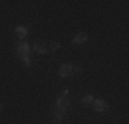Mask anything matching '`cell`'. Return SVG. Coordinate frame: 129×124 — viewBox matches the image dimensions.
Returning <instances> with one entry per match:
<instances>
[{
  "instance_id": "7",
  "label": "cell",
  "mask_w": 129,
  "mask_h": 124,
  "mask_svg": "<svg viewBox=\"0 0 129 124\" xmlns=\"http://www.w3.org/2000/svg\"><path fill=\"white\" fill-rule=\"evenodd\" d=\"M63 119H64V114L63 113H59V112H56V110H52V120H54L55 124L62 123Z\"/></svg>"
},
{
  "instance_id": "10",
  "label": "cell",
  "mask_w": 129,
  "mask_h": 124,
  "mask_svg": "<svg viewBox=\"0 0 129 124\" xmlns=\"http://www.w3.org/2000/svg\"><path fill=\"white\" fill-rule=\"evenodd\" d=\"M50 48H51V51H56V50H59V48H60V43H58V42H52L51 44H50Z\"/></svg>"
},
{
  "instance_id": "6",
  "label": "cell",
  "mask_w": 129,
  "mask_h": 124,
  "mask_svg": "<svg viewBox=\"0 0 129 124\" xmlns=\"http://www.w3.org/2000/svg\"><path fill=\"white\" fill-rule=\"evenodd\" d=\"M14 32L19 39H23V37H26L27 35H29V29H27L26 26H23V25H18V26L14 29Z\"/></svg>"
},
{
  "instance_id": "9",
  "label": "cell",
  "mask_w": 129,
  "mask_h": 124,
  "mask_svg": "<svg viewBox=\"0 0 129 124\" xmlns=\"http://www.w3.org/2000/svg\"><path fill=\"white\" fill-rule=\"evenodd\" d=\"M93 101H95V98L92 94H85L84 97H82V104L84 105H91Z\"/></svg>"
},
{
  "instance_id": "2",
  "label": "cell",
  "mask_w": 129,
  "mask_h": 124,
  "mask_svg": "<svg viewBox=\"0 0 129 124\" xmlns=\"http://www.w3.org/2000/svg\"><path fill=\"white\" fill-rule=\"evenodd\" d=\"M67 108H69V99H67V95H59L56 98V102H55V108L54 110L59 112V113H66Z\"/></svg>"
},
{
  "instance_id": "1",
  "label": "cell",
  "mask_w": 129,
  "mask_h": 124,
  "mask_svg": "<svg viewBox=\"0 0 129 124\" xmlns=\"http://www.w3.org/2000/svg\"><path fill=\"white\" fill-rule=\"evenodd\" d=\"M30 51H32V47H30L27 43H19L17 44V52L19 55V58L22 59V62L29 66L32 64V59H30Z\"/></svg>"
},
{
  "instance_id": "11",
  "label": "cell",
  "mask_w": 129,
  "mask_h": 124,
  "mask_svg": "<svg viewBox=\"0 0 129 124\" xmlns=\"http://www.w3.org/2000/svg\"><path fill=\"white\" fill-rule=\"evenodd\" d=\"M67 94H69V90H63L62 95H67Z\"/></svg>"
},
{
  "instance_id": "12",
  "label": "cell",
  "mask_w": 129,
  "mask_h": 124,
  "mask_svg": "<svg viewBox=\"0 0 129 124\" xmlns=\"http://www.w3.org/2000/svg\"><path fill=\"white\" fill-rule=\"evenodd\" d=\"M2 109H3V106H2V104H0V112H2Z\"/></svg>"
},
{
  "instance_id": "5",
  "label": "cell",
  "mask_w": 129,
  "mask_h": 124,
  "mask_svg": "<svg viewBox=\"0 0 129 124\" xmlns=\"http://www.w3.org/2000/svg\"><path fill=\"white\" fill-rule=\"evenodd\" d=\"M88 39H89V36H88V33H77L74 37L72 39V43L73 44H84V43L88 42Z\"/></svg>"
},
{
  "instance_id": "3",
  "label": "cell",
  "mask_w": 129,
  "mask_h": 124,
  "mask_svg": "<svg viewBox=\"0 0 129 124\" xmlns=\"http://www.w3.org/2000/svg\"><path fill=\"white\" fill-rule=\"evenodd\" d=\"M92 104H93L95 112H98V113H103V112H106L107 109H109V105H107V102L104 101V99H102V98L95 99Z\"/></svg>"
},
{
  "instance_id": "8",
  "label": "cell",
  "mask_w": 129,
  "mask_h": 124,
  "mask_svg": "<svg viewBox=\"0 0 129 124\" xmlns=\"http://www.w3.org/2000/svg\"><path fill=\"white\" fill-rule=\"evenodd\" d=\"M33 51L37 52L40 55H43V54L47 52V48H45V46L41 44V43H36V44H33Z\"/></svg>"
},
{
  "instance_id": "4",
  "label": "cell",
  "mask_w": 129,
  "mask_h": 124,
  "mask_svg": "<svg viewBox=\"0 0 129 124\" xmlns=\"http://www.w3.org/2000/svg\"><path fill=\"white\" fill-rule=\"evenodd\" d=\"M73 68H74V65L73 64H62L59 68V76L62 77V79H64V77L70 76V74L73 73Z\"/></svg>"
}]
</instances>
